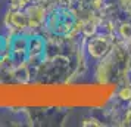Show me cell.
I'll return each mask as SVG.
<instances>
[{"mask_svg": "<svg viewBox=\"0 0 131 127\" xmlns=\"http://www.w3.org/2000/svg\"><path fill=\"white\" fill-rule=\"evenodd\" d=\"M121 97H122V99H131V90L124 89V90L121 92Z\"/></svg>", "mask_w": 131, "mask_h": 127, "instance_id": "6da1fadb", "label": "cell"}]
</instances>
